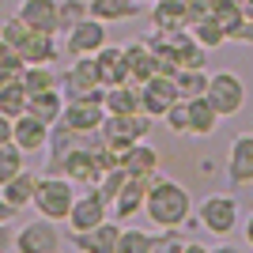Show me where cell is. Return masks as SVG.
<instances>
[{
  "mask_svg": "<svg viewBox=\"0 0 253 253\" xmlns=\"http://www.w3.org/2000/svg\"><path fill=\"white\" fill-rule=\"evenodd\" d=\"M61 121H68L76 132H98L106 121V106L102 102H64Z\"/></svg>",
  "mask_w": 253,
  "mask_h": 253,
  "instance_id": "obj_20",
  "label": "cell"
},
{
  "mask_svg": "<svg viewBox=\"0 0 253 253\" xmlns=\"http://www.w3.org/2000/svg\"><path fill=\"white\" fill-rule=\"evenodd\" d=\"M15 215H19V208H11V204L4 201V197H0V219H4V223H11Z\"/></svg>",
  "mask_w": 253,
  "mask_h": 253,
  "instance_id": "obj_46",
  "label": "cell"
},
{
  "mask_svg": "<svg viewBox=\"0 0 253 253\" xmlns=\"http://www.w3.org/2000/svg\"><path fill=\"white\" fill-rule=\"evenodd\" d=\"M174 80H178L181 98H197V95H208L211 72H204V68H178V72H174Z\"/></svg>",
  "mask_w": 253,
  "mask_h": 253,
  "instance_id": "obj_30",
  "label": "cell"
},
{
  "mask_svg": "<svg viewBox=\"0 0 253 253\" xmlns=\"http://www.w3.org/2000/svg\"><path fill=\"white\" fill-rule=\"evenodd\" d=\"M19 170H27V151L11 140V144H4V148H0V185H4V181H11Z\"/></svg>",
  "mask_w": 253,
  "mask_h": 253,
  "instance_id": "obj_31",
  "label": "cell"
},
{
  "mask_svg": "<svg viewBox=\"0 0 253 253\" xmlns=\"http://www.w3.org/2000/svg\"><path fill=\"white\" fill-rule=\"evenodd\" d=\"M19 80H23V87H27V95H38V91L61 87V76L53 72V64H27Z\"/></svg>",
  "mask_w": 253,
  "mask_h": 253,
  "instance_id": "obj_29",
  "label": "cell"
},
{
  "mask_svg": "<svg viewBox=\"0 0 253 253\" xmlns=\"http://www.w3.org/2000/svg\"><path fill=\"white\" fill-rule=\"evenodd\" d=\"M151 253H185L181 227H159V234H151Z\"/></svg>",
  "mask_w": 253,
  "mask_h": 253,
  "instance_id": "obj_38",
  "label": "cell"
},
{
  "mask_svg": "<svg viewBox=\"0 0 253 253\" xmlns=\"http://www.w3.org/2000/svg\"><path fill=\"white\" fill-rule=\"evenodd\" d=\"M61 95H64V102H102L106 106V87L98 80L95 53L91 57H76V64L61 76Z\"/></svg>",
  "mask_w": 253,
  "mask_h": 253,
  "instance_id": "obj_3",
  "label": "cell"
},
{
  "mask_svg": "<svg viewBox=\"0 0 253 253\" xmlns=\"http://www.w3.org/2000/svg\"><path fill=\"white\" fill-rule=\"evenodd\" d=\"M27 114L42 117L45 125L61 121V114H64V95H61V87H49V91H38V95H31V98H27Z\"/></svg>",
  "mask_w": 253,
  "mask_h": 253,
  "instance_id": "obj_25",
  "label": "cell"
},
{
  "mask_svg": "<svg viewBox=\"0 0 253 253\" xmlns=\"http://www.w3.org/2000/svg\"><path fill=\"white\" fill-rule=\"evenodd\" d=\"M238 219H242V208H238V201H234L231 193H208L197 204V223L208 234H215V238H231Z\"/></svg>",
  "mask_w": 253,
  "mask_h": 253,
  "instance_id": "obj_5",
  "label": "cell"
},
{
  "mask_svg": "<svg viewBox=\"0 0 253 253\" xmlns=\"http://www.w3.org/2000/svg\"><path fill=\"white\" fill-rule=\"evenodd\" d=\"M106 27H110V23L87 15L84 23H76L72 31H64V53H68V57H91V53H98L106 42H110Z\"/></svg>",
  "mask_w": 253,
  "mask_h": 253,
  "instance_id": "obj_9",
  "label": "cell"
},
{
  "mask_svg": "<svg viewBox=\"0 0 253 253\" xmlns=\"http://www.w3.org/2000/svg\"><path fill=\"white\" fill-rule=\"evenodd\" d=\"M208 102L219 110V117H234L242 114L246 106V84L238 72H211V84H208Z\"/></svg>",
  "mask_w": 253,
  "mask_h": 253,
  "instance_id": "obj_7",
  "label": "cell"
},
{
  "mask_svg": "<svg viewBox=\"0 0 253 253\" xmlns=\"http://www.w3.org/2000/svg\"><path fill=\"white\" fill-rule=\"evenodd\" d=\"M27 87H23V80L19 84H11V87H4L0 91V114H8V117H19V114H27Z\"/></svg>",
  "mask_w": 253,
  "mask_h": 253,
  "instance_id": "obj_33",
  "label": "cell"
},
{
  "mask_svg": "<svg viewBox=\"0 0 253 253\" xmlns=\"http://www.w3.org/2000/svg\"><path fill=\"white\" fill-rule=\"evenodd\" d=\"M98 132H91V136L80 144V148H72L68 155H64V163H61V174L64 178H72L76 185H84V189H95L98 181H102V174H106V167L98 163Z\"/></svg>",
  "mask_w": 253,
  "mask_h": 253,
  "instance_id": "obj_6",
  "label": "cell"
},
{
  "mask_svg": "<svg viewBox=\"0 0 253 253\" xmlns=\"http://www.w3.org/2000/svg\"><path fill=\"white\" fill-rule=\"evenodd\" d=\"M27 27L42 34H61V19H57V0H23L15 11Z\"/></svg>",
  "mask_w": 253,
  "mask_h": 253,
  "instance_id": "obj_15",
  "label": "cell"
},
{
  "mask_svg": "<svg viewBox=\"0 0 253 253\" xmlns=\"http://www.w3.org/2000/svg\"><path fill=\"white\" fill-rule=\"evenodd\" d=\"M189 0H155L151 4V27L155 31H185L189 27Z\"/></svg>",
  "mask_w": 253,
  "mask_h": 253,
  "instance_id": "obj_19",
  "label": "cell"
},
{
  "mask_svg": "<svg viewBox=\"0 0 253 253\" xmlns=\"http://www.w3.org/2000/svg\"><path fill=\"white\" fill-rule=\"evenodd\" d=\"M144 215H148L155 227H185L193 219V197L189 189L174 178H163L155 174L148 189V201H144Z\"/></svg>",
  "mask_w": 253,
  "mask_h": 253,
  "instance_id": "obj_1",
  "label": "cell"
},
{
  "mask_svg": "<svg viewBox=\"0 0 253 253\" xmlns=\"http://www.w3.org/2000/svg\"><path fill=\"white\" fill-rule=\"evenodd\" d=\"M189 34L204 45V49H219L223 42H231V38H227V31H223V23L215 19L211 11H204V15H197V19L189 23Z\"/></svg>",
  "mask_w": 253,
  "mask_h": 253,
  "instance_id": "obj_27",
  "label": "cell"
},
{
  "mask_svg": "<svg viewBox=\"0 0 253 253\" xmlns=\"http://www.w3.org/2000/svg\"><path fill=\"white\" fill-rule=\"evenodd\" d=\"M148 189H151V178H128L125 189L117 193V201L110 204V211H114V219H132L136 211H144V201H148Z\"/></svg>",
  "mask_w": 253,
  "mask_h": 253,
  "instance_id": "obj_16",
  "label": "cell"
},
{
  "mask_svg": "<svg viewBox=\"0 0 253 253\" xmlns=\"http://www.w3.org/2000/svg\"><path fill=\"white\" fill-rule=\"evenodd\" d=\"M128 178H132V174H128L125 167H114V170H106V174H102V181H98L95 189L102 193V201H106V204H114V201H117V193L125 189V181H128Z\"/></svg>",
  "mask_w": 253,
  "mask_h": 253,
  "instance_id": "obj_35",
  "label": "cell"
},
{
  "mask_svg": "<svg viewBox=\"0 0 253 253\" xmlns=\"http://www.w3.org/2000/svg\"><path fill=\"white\" fill-rule=\"evenodd\" d=\"M106 219H110V204L102 201V193H98V189L80 193L76 204H72V211H68V227H72V234L95 231L98 223H106Z\"/></svg>",
  "mask_w": 253,
  "mask_h": 253,
  "instance_id": "obj_11",
  "label": "cell"
},
{
  "mask_svg": "<svg viewBox=\"0 0 253 253\" xmlns=\"http://www.w3.org/2000/svg\"><path fill=\"white\" fill-rule=\"evenodd\" d=\"M178 98H181V91L170 72H155L148 84H140V110L151 117H163L170 110V102H178Z\"/></svg>",
  "mask_w": 253,
  "mask_h": 253,
  "instance_id": "obj_10",
  "label": "cell"
},
{
  "mask_svg": "<svg viewBox=\"0 0 253 253\" xmlns=\"http://www.w3.org/2000/svg\"><path fill=\"white\" fill-rule=\"evenodd\" d=\"M95 68H98V80H102V87L128 84V61H125V45H110V42H106L102 49L95 53Z\"/></svg>",
  "mask_w": 253,
  "mask_h": 253,
  "instance_id": "obj_14",
  "label": "cell"
},
{
  "mask_svg": "<svg viewBox=\"0 0 253 253\" xmlns=\"http://www.w3.org/2000/svg\"><path fill=\"white\" fill-rule=\"evenodd\" d=\"M117 238H121V219H106L95 231L72 234V246L80 253H117Z\"/></svg>",
  "mask_w": 253,
  "mask_h": 253,
  "instance_id": "obj_13",
  "label": "cell"
},
{
  "mask_svg": "<svg viewBox=\"0 0 253 253\" xmlns=\"http://www.w3.org/2000/svg\"><path fill=\"white\" fill-rule=\"evenodd\" d=\"M117 253H151V234L140 231V227H121V238H117Z\"/></svg>",
  "mask_w": 253,
  "mask_h": 253,
  "instance_id": "obj_37",
  "label": "cell"
},
{
  "mask_svg": "<svg viewBox=\"0 0 253 253\" xmlns=\"http://www.w3.org/2000/svg\"><path fill=\"white\" fill-rule=\"evenodd\" d=\"M231 42H238V45H253V19H242V27L231 34Z\"/></svg>",
  "mask_w": 253,
  "mask_h": 253,
  "instance_id": "obj_43",
  "label": "cell"
},
{
  "mask_svg": "<svg viewBox=\"0 0 253 253\" xmlns=\"http://www.w3.org/2000/svg\"><path fill=\"white\" fill-rule=\"evenodd\" d=\"M19 76H23L19 64H0V91L11 87V84H19Z\"/></svg>",
  "mask_w": 253,
  "mask_h": 253,
  "instance_id": "obj_40",
  "label": "cell"
},
{
  "mask_svg": "<svg viewBox=\"0 0 253 253\" xmlns=\"http://www.w3.org/2000/svg\"><path fill=\"white\" fill-rule=\"evenodd\" d=\"M0 64H19V68H27V61H23L19 53L11 49L8 42H4V34H0Z\"/></svg>",
  "mask_w": 253,
  "mask_h": 253,
  "instance_id": "obj_41",
  "label": "cell"
},
{
  "mask_svg": "<svg viewBox=\"0 0 253 253\" xmlns=\"http://www.w3.org/2000/svg\"><path fill=\"white\" fill-rule=\"evenodd\" d=\"M219 110L208 102V95H197V98H189V136H197V140H208L215 128H219Z\"/></svg>",
  "mask_w": 253,
  "mask_h": 253,
  "instance_id": "obj_22",
  "label": "cell"
},
{
  "mask_svg": "<svg viewBox=\"0 0 253 253\" xmlns=\"http://www.w3.org/2000/svg\"><path fill=\"white\" fill-rule=\"evenodd\" d=\"M87 15H91L87 0H57V19H61V34H64V31H72L76 23H84Z\"/></svg>",
  "mask_w": 253,
  "mask_h": 253,
  "instance_id": "obj_32",
  "label": "cell"
},
{
  "mask_svg": "<svg viewBox=\"0 0 253 253\" xmlns=\"http://www.w3.org/2000/svg\"><path fill=\"white\" fill-rule=\"evenodd\" d=\"M4 250H15V234L8 231V223L0 219V253H4Z\"/></svg>",
  "mask_w": 253,
  "mask_h": 253,
  "instance_id": "obj_44",
  "label": "cell"
},
{
  "mask_svg": "<svg viewBox=\"0 0 253 253\" xmlns=\"http://www.w3.org/2000/svg\"><path fill=\"white\" fill-rule=\"evenodd\" d=\"M45 140H49V125L34 114H19L15 117V144H19L27 155L31 151H45Z\"/></svg>",
  "mask_w": 253,
  "mask_h": 253,
  "instance_id": "obj_23",
  "label": "cell"
},
{
  "mask_svg": "<svg viewBox=\"0 0 253 253\" xmlns=\"http://www.w3.org/2000/svg\"><path fill=\"white\" fill-rule=\"evenodd\" d=\"M27 64H53L61 57V42H57V34H42V31H31L27 34V42L15 49Z\"/></svg>",
  "mask_w": 253,
  "mask_h": 253,
  "instance_id": "obj_21",
  "label": "cell"
},
{
  "mask_svg": "<svg viewBox=\"0 0 253 253\" xmlns=\"http://www.w3.org/2000/svg\"><path fill=\"white\" fill-rule=\"evenodd\" d=\"M11 140H15V117L0 114V148H4V144H11Z\"/></svg>",
  "mask_w": 253,
  "mask_h": 253,
  "instance_id": "obj_42",
  "label": "cell"
},
{
  "mask_svg": "<svg viewBox=\"0 0 253 253\" xmlns=\"http://www.w3.org/2000/svg\"><path fill=\"white\" fill-rule=\"evenodd\" d=\"M121 167L132 174V178H155L159 174V151L151 148L148 140H136L121 151Z\"/></svg>",
  "mask_w": 253,
  "mask_h": 253,
  "instance_id": "obj_17",
  "label": "cell"
},
{
  "mask_svg": "<svg viewBox=\"0 0 253 253\" xmlns=\"http://www.w3.org/2000/svg\"><path fill=\"white\" fill-rule=\"evenodd\" d=\"M227 181L246 189L253 185V132H238L227 151Z\"/></svg>",
  "mask_w": 253,
  "mask_h": 253,
  "instance_id": "obj_12",
  "label": "cell"
},
{
  "mask_svg": "<svg viewBox=\"0 0 253 253\" xmlns=\"http://www.w3.org/2000/svg\"><path fill=\"white\" fill-rule=\"evenodd\" d=\"M242 238H246V246L253 250V215H250V219L242 223Z\"/></svg>",
  "mask_w": 253,
  "mask_h": 253,
  "instance_id": "obj_47",
  "label": "cell"
},
{
  "mask_svg": "<svg viewBox=\"0 0 253 253\" xmlns=\"http://www.w3.org/2000/svg\"><path fill=\"white\" fill-rule=\"evenodd\" d=\"M91 15L102 23H125V19H136L140 15V0H87Z\"/></svg>",
  "mask_w": 253,
  "mask_h": 253,
  "instance_id": "obj_24",
  "label": "cell"
},
{
  "mask_svg": "<svg viewBox=\"0 0 253 253\" xmlns=\"http://www.w3.org/2000/svg\"><path fill=\"white\" fill-rule=\"evenodd\" d=\"M34 27H27V23L19 19V15H11V19H4V27H0V34H4V42L11 45V49H19L23 42H27V34H31Z\"/></svg>",
  "mask_w": 253,
  "mask_h": 253,
  "instance_id": "obj_39",
  "label": "cell"
},
{
  "mask_svg": "<svg viewBox=\"0 0 253 253\" xmlns=\"http://www.w3.org/2000/svg\"><path fill=\"white\" fill-rule=\"evenodd\" d=\"M34 185H38V178H34L31 170H19L11 181H4L0 185V197L11 204V208H31V201H34Z\"/></svg>",
  "mask_w": 253,
  "mask_h": 253,
  "instance_id": "obj_26",
  "label": "cell"
},
{
  "mask_svg": "<svg viewBox=\"0 0 253 253\" xmlns=\"http://www.w3.org/2000/svg\"><path fill=\"white\" fill-rule=\"evenodd\" d=\"M140 110V84H117L106 87V114H136Z\"/></svg>",
  "mask_w": 253,
  "mask_h": 253,
  "instance_id": "obj_28",
  "label": "cell"
},
{
  "mask_svg": "<svg viewBox=\"0 0 253 253\" xmlns=\"http://www.w3.org/2000/svg\"><path fill=\"white\" fill-rule=\"evenodd\" d=\"M140 4H155V0H140Z\"/></svg>",
  "mask_w": 253,
  "mask_h": 253,
  "instance_id": "obj_48",
  "label": "cell"
},
{
  "mask_svg": "<svg viewBox=\"0 0 253 253\" xmlns=\"http://www.w3.org/2000/svg\"><path fill=\"white\" fill-rule=\"evenodd\" d=\"M76 204V189H72V178H64V174H42L38 185H34V201L31 208L38 215L53 223H68V211Z\"/></svg>",
  "mask_w": 253,
  "mask_h": 253,
  "instance_id": "obj_2",
  "label": "cell"
},
{
  "mask_svg": "<svg viewBox=\"0 0 253 253\" xmlns=\"http://www.w3.org/2000/svg\"><path fill=\"white\" fill-rule=\"evenodd\" d=\"M125 61H128V80L132 84H148L151 76L159 72V57L144 38L140 42H125Z\"/></svg>",
  "mask_w": 253,
  "mask_h": 253,
  "instance_id": "obj_18",
  "label": "cell"
},
{
  "mask_svg": "<svg viewBox=\"0 0 253 253\" xmlns=\"http://www.w3.org/2000/svg\"><path fill=\"white\" fill-rule=\"evenodd\" d=\"M61 231H57V223L38 215V219L23 223L19 234H15V250L19 253H57L61 250Z\"/></svg>",
  "mask_w": 253,
  "mask_h": 253,
  "instance_id": "obj_8",
  "label": "cell"
},
{
  "mask_svg": "<svg viewBox=\"0 0 253 253\" xmlns=\"http://www.w3.org/2000/svg\"><path fill=\"white\" fill-rule=\"evenodd\" d=\"M167 128L174 136H189V98H178V102H170V110L163 114Z\"/></svg>",
  "mask_w": 253,
  "mask_h": 253,
  "instance_id": "obj_36",
  "label": "cell"
},
{
  "mask_svg": "<svg viewBox=\"0 0 253 253\" xmlns=\"http://www.w3.org/2000/svg\"><path fill=\"white\" fill-rule=\"evenodd\" d=\"M151 125H155V117L136 110V114H106L102 128H98V136L106 140V148H114L117 155L128 148V144H136V140H148Z\"/></svg>",
  "mask_w": 253,
  "mask_h": 253,
  "instance_id": "obj_4",
  "label": "cell"
},
{
  "mask_svg": "<svg viewBox=\"0 0 253 253\" xmlns=\"http://www.w3.org/2000/svg\"><path fill=\"white\" fill-rule=\"evenodd\" d=\"M211 4H215V0H189V15L193 19H197V15H204V11H211ZM189 19V23H193Z\"/></svg>",
  "mask_w": 253,
  "mask_h": 253,
  "instance_id": "obj_45",
  "label": "cell"
},
{
  "mask_svg": "<svg viewBox=\"0 0 253 253\" xmlns=\"http://www.w3.org/2000/svg\"><path fill=\"white\" fill-rule=\"evenodd\" d=\"M211 15H215V19L223 23V31H227V38H231V34L238 31V27H242V19H246V11L238 8L234 0H215V4H211Z\"/></svg>",
  "mask_w": 253,
  "mask_h": 253,
  "instance_id": "obj_34",
  "label": "cell"
}]
</instances>
